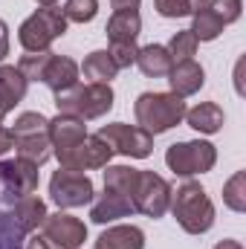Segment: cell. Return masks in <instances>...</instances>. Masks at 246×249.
<instances>
[{"mask_svg": "<svg viewBox=\"0 0 246 249\" xmlns=\"http://www.w3.org/2000/svg\"><path fill=\"white\" fill-rule=\"evenodd\" d=\"M171 214L188 235H206L214 226V203L197 180H185L177 191H171Z\"/></svg>", "mask_w": 246, "mask_h": 249, "instance_id": "cell-1", "label": "cell"}, {"mask_svg": "<svg viewBox=\"0 0 246 249\" xmlns=\"http://www.w3.org/2000/svg\"><path fill=\"white\" fill-rule=\"evenodd\" d=\"M113 87L110 84H96V81H87V84H72L61 93H55V107L58 113H70V116H78V119H102L105 113L113 110Z\"/></svg>", "mask_w": 246, "mask_h": 249, "instance_id": "cell-2", "label": "cell"}, {"mask_svg": "<svg viewBox=\"0 0 246 249\" xmlns=\"http://www.w3.org/2000/svg\"><path fill=\"white\" fill-rule=\"evenodd\" d=\"M185 110H188L185 107V99L174 96V93H142L133 102L136 124L145 127L151 136L177 127L185 119Z\"/></svg>", "mask_w": 246, "mask_h": 249, "instance_id": "cell-3", "label": "cell"}, {"mask_svg": "<svg viewBox=\"0 0 246 249\" xmlns=\"http://www.w3.org/2000/svg\"><path fill=\"white\" fill-rule=\"evenodd\" d=\"M47 127H50V119H47L44 113H38V110L20 113V116L15 119V124L9 127V130H12V139H15L12 148L18 151V157L35 162L38 168L53 157V142H50Z\"/></svg>", "mask_w": 246, "mask_h": 249, "instance_id": "cell-4", "label": "cell"}, {"mask_svg": "<svg viewBox=\"0 0 246 249\" xmlns=\"http://www.w3.org/2000/svg\"><path fill=\"white\" fill-rule=\"evenodd\" d=\"M67 32V18L61 9L55 6H44L38 12H32L20 29H18V41L26 53H47L53 47L55 38H61Z\"/></svg>", "mask_w": 246, "mask_h": 249, "instance_id": "cell-5", "label": "cell"}, {"mask_svg": "<svg viewBox=\"0 0 246 249\" xmlns=\"http://www.w3.org/2000/svg\"><path fill=\"white\" fill-rule=\"evenodd\" d=\"M217 162V148L206 139H191V142H177L165 151V165L177 177H194L211 171Z\"/></svg>", "mask_w": 246, "mask_h": 249, "instance_id": "cell-6", "label": "cell"}, {"mask_svg": "<svg viewBox=\"0 0 246 249\" xmlns=\"http://www.w3.org/2000/svg\"><path fill=\"white\" fill-rule=\"evenodd\" d=\"M96 136H102L113 148V154H122V157H130V160H145L154 151V136L139 124H127V122L102 124Z\"/></svg>", "mask_w": 246, "mask_h": 249, "instance_id": "cell-7", "label": "cell"}, {"mask_svg": "<svg viewBox=\"0 0 246 249\" xmlns=\"http://www.w3.org/2000/svg\"><path fill=\"white\" fill-rule=\"evenodd\" d=\"M50 197L58 209H78V206H87L93 203L96 197V188L93 180L84 174V171H72V168H58L50 180Z\"/></svg>", "mask_w": 246, "mask_h": 249, "instance_id": "cell-8", "label": "cell"}, {"mask_svg": "<svg viewBox=\"0 0 246 249\" xmlns=\"http://www.w3.org/2000/svg\"><path fill=\"white\" fill-rule=\"evenodd\" d=\"M171 191L174 188L168 186L165 177H159L157 171H139L136 174V186H133V209L148 214V217H162L171 206Z\"/></svg>", "mask_w": 246, "mask_h": 249, "instance_id": "cell-9", "label": "cell"}, {"mask_svg": "<svg viewBox=\"0 0 246 249\" xmlns=\"http://www.w3.org/2000/svg\"><path fill=\"white\" fill-rule=\"evenodd\" d=\"M61 162V168L72 171H93V168H105L113 160V148L102 139V136H84L78 145H72L70 151H64L55 157Z\"/></svg>", "mask_w": 246, "mask_h": 249, "instance_id": "cell-10", "label": "cell"}, {"mask_svg": "<svg viewBox=\"0 0 246 249\" xmlns=\"http://www.w3.org/2000/svg\"><path fill=\"white\" fill-rule=\"evenodd\" d=\"M44 229V238L53 244L55 249H78L87 241V226L84 220L67 214V212H55V214H47V220L41 223Z\"/></svg>", "mask_w": 246, "mask_h": 249, "instance_id": "cell-11", "label": "cell"}, {"mask_svg": "<svg viewBox=\"0 0 246 249\" xmlns=\"http://www.w3.org/2000/svg\"><path fill=\"white\" fill-rule=\"evenodd\" d=\"M38 165L29 160H3L0 162V183L6 186L9 197H23V194H35L38 191Z\"/></svg>", "mask_w": 246, "mask_h": 249, "instance_id": "cell-12", "label": "cell"}, {"mask_svg": "<svg viewBox=\"0 0 246 249\" xmlns=\"http://www.w3.org/2000/svg\"><path fill=\"white\" fill-rule=\"evenodd\" d=\"M50 142H53V157H58L64 151H70L72 145H78L84 136H87V124L78 116H70V113H58L55 119H50Z\"/></svg>", "mask_w": 246, "mask_h": 249, "instance_id": "cell-13", "label": "cell"}, {"mask_svg": "<svg viewBox=\"0 0 246 249\" xmlns=\"http://www.w3.org/2000/svg\"><path fill=\"white\" fill-rule=\"evenodd\" d=\"M26 90H29L26 75H23L15 64H3V67H0V124H3V119H6L20 102H23Z\"/></svg>", "mask_w": 246, "mask_h": 249, "instance_id": "cell-14", "label": "cell"}, {"mask_svg": "<svg viewBox=\"0 0 246 249\" xmlns=\"http://www.w3.org/2000/svg\"><path fill=\"white\" fill-rule=\"evenodd\" d=\"M136 209H133V200L122 194V191H113V188H105V194L99 200H93L90 206V220L105 226V223H113L119 217H130Z\"/></svg>", "mask_w": 246, "mask_h": 249, "instance_id": "cell-15", "label": "cell"}, {"mask_svg": "<svg viewBox=\"0 0 246 249\" xmlns=\"http://www.w3.org/2000/svg\"><path fill=\"white\" fill-rule=\"evenodd\" d=\"M165 78H168V84H171V93L180 96V99H185V96L200 93V87L206 84V70L194 61V58H185V61H174L171 72H168Z\"/></svg>", "mask_w": 246, "mask_h": 249, "instance_id": "cell-16", "label": "cell"}, {"mask_svg": "<svg viewBox=\"0 0 246 249\" xmlns=\"http://www.w3.org/2000/svg\"><path fill=\"white\" fill-rule=\"evenodd\" d=\"M107 41L110 44H133L142 32V18L139 9H119L107 20Z\"/></svg>", "mask_w": 246, "mask_h": 249, "instance_id": "cell-17", "label": "cell"}, {"mask_svg": "<svg viewBox=\"0 0 246 249\" xmlns=\"http://www.w3.org/2000/svg\"><path fill=\"white\" fill-rule=\"evenodd\" d=\"M96 249H145V232L133 223H119L96 238Z\"/></svg>", "mask_w": 246, "mask_h": 249, "instance_id": "cell-18", "label": "cell"}, {"mask_svg": "<svg viewBox=\"0 0 246 249\" xmlns=\"http://www.w3.org/2000/svg\"><path fill=\"white\" fill-rule=\"evenodd\" d=\"M29 238V232L18 223L15 212H12V197L3 194L0 197V249H23Z\"/></svg>", "mask_w": 246, "mask_h": 249, "instance_id": "cell-19", "label": "cell"}, {"mask_svg": "<svg viewBox=\"0 0 246 249\" xmlns=\"http://www.w3.org/2000/svg\"><path fill=\"white\" fill-rule=\"evenodd\" d=\"M78 75H81V70H78V64L72 61V58L53 53V58L47 64V72H44V84H47L53 93H61L67 87L78 84Z\"/></svg>", "mask_w": 246, "mask_h": 249, "instance_id": "cell-20", "label": "cell"}, {"mask_svg": "<svg viewBox=\"0 0 246 249\" xmlns=\"http://www.w3.org/2000/svg\"><path fill=\"white\" fill-rule=\"evenodd\" d=\"M12 212L18 217V223L32 235L44 220H47V203L38 194H23V197H12Z\"/></svg>", "mask_w": 246, "mask_h": 249, "instance_id": "cell-21", "label": "cell"}, {"mask_svg": "<svg viewBox=\"0 0 246 249\" xmlns=\"http://www.w3.org/2000/svg\"><path fill=\"white\" fill-rule=\"evenodd\" d=\"M185 122H188V127H194L197 133L211 136V133H217V130L223 127L226 113H223V107L214 105V102H200L197 107L185 110Z\"/></svg>", "mask_w": 246, "mask_h": 249, "instance_id": "cell-22", "label": "cell"}, {"mask_svg": "<svg viewBox=\"0 0 246 249\" xmlns=\"http://www.w3.org/2000/svg\"><path fill=\"white\" fill-rule=\"evenodd\" d=\"M136 67L148 75V78H165L174 67V58L168 55V50L162 44H148L136 53Z\"/></svg>", "mask_w": 246, "mask_h": 249, "instance_id": "cell-23", "label": "cell"}, {"mask_svg": "<svg viewBox=\"0 0 246 249\" xmlns=\"http://www.w3.org/2000/svg\"><path fill=\"white\" fill-rule=\"evenodd\" d=\"M78 70L84 72L87 81H96V84H110V81L116 78V72H119V67L113 64L110 55H107V50H96V53H90V55L81 61Z\"/></svg>", "mask_w": 246, "mask_h": 249, "instance_id": "cell-24", "label": "cell"}, {"mask_svg": "<svg viewBox=\"0 0 246 249\" xmlns=\"http://www.w3.org/2000/svg\"><path fill=\"white\" fill-rule=\"evenodd\" d=\"M223 20L206 6V9H200L197 15H194V26H191V35L197 38V41H214V38H220L223 35Z\"/></svg>", "mask_w": 246, "mask_h": 249, "instance_id": "cell-25", "label": "cell"}, {"mask_svg": "<svg viewBox=\"0 0 246 249\" xmlns=\"http://www.w3.org/2000/svg\"><path fill=\"white\" fill-rule=\"evenodd\" d=\"M105 188H113V191H122V194H133L136 186V174L139 168H130V165H105Z\"/></svg>", "mask_w": 246, "mask_h": 249, "instance_id": "cell-26", "label": "cell"}, {"mask_svg": "<svg viewBox=\"0 0 246 249\" xmlns=\"http://www.w3.org/2000/svg\"><path fill=\"white\" fill-rule=\"evenodd\" d=\"M206 3L209 0H154V9L162 18H194Z\"/></svg>", "mask_w": 246, "mask_h": 249, "instance_id": "cell-27", "label": "cell"}, {"mask_svg": "<svg viewBox=\"0 0 246 249\" xmlns=\"http://www.w3.org/2000/svg\"><path fill=\"white\" fill-rule=\"evenodd\" d=\"M223 203L232 212H238V214L246 212V174L244 171H235L226 180V186H223Z\"/></svg>", "mask_w": 246, "mask_h": 249, "instance_id": "cell-28", "label": "cell"}, {"mask_svg": "<svg viewBox=\"0 0 246 249\" xmlns=\"http://www.w3.org/2000/svg\"><path fill=\"white\" fill-rule=\"evenodd\" d=\"M61 12L67 23H90L99 15V0H67Z\"/></svg>", "mask_w": 246, "mask_h": 249, "instance_id": "cell-29", "label": "cell"}, {"mask_svg": "<svg viewBox=\"0 0 246 249\" xmlns=\"http://www.w3.org/2000/svg\"><path fill=\"white\" fill-rule=\"evenodd\" d=\"M53 58V53H26L20 61H18V70L26 75V81H44V72H47V64Z\"/></svg>", "mask_w": 246, "mask_h": 249, "instance_id": "cell-30", "label": "cell"}, {"mask_svg": "<svg viewBox=\"0 0 246 249\" xmlns=\"http://www.w3.org/2000/svg\"><path fill=\"white\" fill-rule=\"evenodd\" d=\"M197 44H200V41L191 35V29H180V32H174V38H171V44H168L165 50H168V55H171L174 61H185V58H194Z\"/></svg>", "mask_w": 246, "mask_h": 249, "instance_id": "cell-31", "label": "cell"}, {"mask_svg": "<svg viewBox=\"0 0 246 249\" xmlns=\"http://www.w3.org/2000/svg\"><path fill=\"white\" fill-rule=\"evenodd\" d=\"M206 6L223 20V26L235 23V20L241 18V12H244V0H209Z\"/></svg>", "mask_w": 246, "mask_h": 249, "instance_id": "cell-32", "label": "cell"}, {"mask_svg": "<svg viewBox=\"0 0 246 249\" xmlns=\"http://www.w3.org/2000/svg\"><path fill=\"white\" fill-rule=\"evenodd\" d=\"M136 53H139L136 41H133V44H110V47H107V55L113 58V64H116L119 70L130 67V64H136Z\"/></svg>", "mask_w": 246, "mask_h": 249, "instance_id": "cell-33", "label": "cell"}, {"mask_svg": "<svg viewBox=\"0 0 246 249\" xmlns=\"http://www.w3.org/2000/svg\"><path fill=\"white\" fill-rule=\"evenodd\" d=\"M9 55V26H6V20L0 18V61Z\"/></svg>", "mask_w": 246, "mask_h": 249, "instance_id": "cell-34", "label": "cell"}, {"mask_svg": "<svg viewBox=\"0 0 246 249\" xmlns=\"http://www.w3.org/2000/svg\"><path fill=\"white\" fill-rule=\"evenodd\" d=\"M23 249H55L44 235H35V238H26V244H23Z\"/></svg>", "mask_w": 246, "mask_h": 249, "instance_id": "cell-35", "label": "cell"}, {"mask_svg": "<svg viewBox=\"0 0 246 249\" xmlns=\"http://www.w3.org/2000/svg\"><path fill=\"white\" fill-rule=\"evenodd\" d=\"M12 145H15V139H12V130L0 124V157H3V154L12 148Z\"/></svg>", "mask_w": 246, "mask_h": 249, "instance_id": "cell-36", "label": "cell"}, {"mask_svg": "<svg viewBox=\"0 0 246 249\" xmlns=\"http://www.w3.org/2000/svg\"><path fill=\"white\" fill-rule=\"evenodd\" d=\"M139 3L142 0H110L113 12H119V9H139Z\"/></svg>", "mask_w": 246, "mask_h": 249, "instance_id": "cell-37", "label": "cell"}, {"mask_svg": "<svg viewBox=\"0 0 246 249\" xmlns=\"http://www.w3.org/2000/svg\"><path fill=\"white\" fill-rule=\"evenodd\" d=\"M214 249H244V244H241V241H229V238H226V241L214 244Z\"/></svg>", "mask_w": 246, "mask_h": 249, "instance_id": "cell-38", "label": "cell"}, {"mask_svg": "<svg viewBox=\"0 0 246 249\" xmlns=\"http://www.w3.org/2000/svg\"><path fill=\"white\" fill-rule=\"evenodd\" d=\"M35 3H38V6H55L58 0H35Z\"/></svg>", "mask_w": 246, "mask_h": 249, "instance_id": "cell-39", "label": "cell"}]
</instances>
